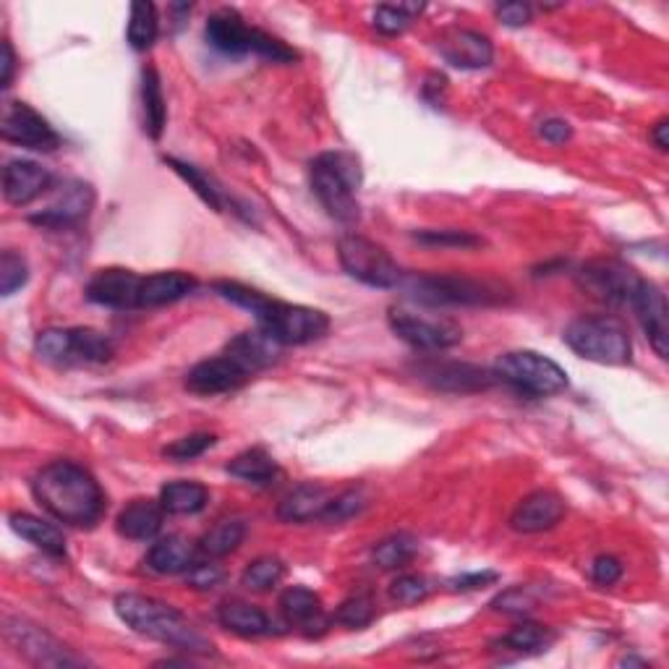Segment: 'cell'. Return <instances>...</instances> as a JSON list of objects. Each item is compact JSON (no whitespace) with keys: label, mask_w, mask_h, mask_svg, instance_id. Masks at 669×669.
Listing matches in <instances>:
<instances>
[{"label":"cell","mask_w":669,"mask_h":669,"mask_svg":"<svg viewBox=\"0 0 669 669\" xmlns=\"http://www.w3.org/2000/svg\"><path fill=\"white\" fill-rule=\"evenodd\" d=\"M165 508L160 500H134L131 505L120 510L116 529L120 537L134 541H149L155 539L163 529Z\"/></svg>","instance_id":"obj_25"},{"label":"cell","mask_w":669,"mask_h":669,"mask_svg":"<svg viewBox=\"0 0 669 669\" xmlns=\"http://www.w3.org/2000/svg\"><path fill=\"white\" fill-rule=\"evenodd\" d=\"M283 345L273 341L265 329H249V333H240L225 345V356H230L238 366H244L249 374H257L267 366H273L281 358Z\"/></svg>","instance_id":"obj_22"},{"label":"cell","mask_w":669,"mask_h":669,"mask_svg":"<svg viewBox=\"0 0 669 669\" xmlns=\"http://www.w3.org/2000/svg\"><path fill=\"white\" fill-rule=\"evenodd\" d=\"M413 238L424 246H440V249H450V246L453 249H469V246L481 244V238L469 230H419Z\"/></svg>","instance_id":"obj_46"},{"label":"cell","mask_w":669,"mask_h":669,"mask_svg":"<svg viewBox=\"0 0 669 669\" xmlns=\"http://www.w3.org/2000/svg\"><path fill=\"white\" fill-rule=\"evenodd\" d=\"M215 442H217L215 434L197 432V434H189V437H180L173 442V445L163 450V455L170 458V461H176V463H186V461H194V458L205 455L207 450L215 445Z\"/></svg>","instance_id":"obj_43"},{"label":"cell","mask_w":669,"mask_h":669,"mask_svg":"<svg viewBox=\"0 0 669 669\" xmlns=\"http://www.w3.org/2000/svg\"><path fill=\"white\" fill-rule=\"evenodd\" d=\"M437 50L453 69L463 71L486 69L494 60L490 37L473 32V29H447L445 35L437 37Z\"/></svg>","instance_id":"obj_16"},{"label":"cell","mask_w":669,"mask_h":669,"mask_svg":"<svg viewBox=\"0 0 669 669\" xmlns=\"http://www.w3.org/2000/svg\"><path fill=\"white\" fill-rule=\"evenodd\" d=\"M424 11V6L401 3V6H380L374 11V29L385 37H397L411 27V21Z\"/></svg>","instance_id":"obj_40"},{"label":"cell","mask_w":669,"mask_h":669,"mask_svg":"<svg viewBox=\"0 0 669 669\" xmlns=\"http://www.w3.org/2000/svg\"><path fill=\"white\" fill-rule=\"evenodd\" d=\"M52 176L40 163L11 160L3 170V197L13 207H27L50 189Z\"/></svg>","instance_id":"obj_20"},{"label":"cell","mask_w":669,"mask_h":669,"mask_svg":"<svg viewBox=\"0 0 669 669\" xmlns=\"http://www.w3.org/2000/svg\"><path fill=\"white\" fill-rule=\"evenodd\" d=\"M531 6L529 3H505L498 6V19L505 27H525L531 21Z\"/></svg>","instance_id":"obj_51"},{"label":"cell","mask_w":669,"mask_h":669,"mask_svg":"<svg viewBox=\"0 0 669 669\" xmlns=\"http://www.w3.org/2000/svg\"><path fill=\"white\" fill-rule=\"evenodd\" d=\"M337 257L345 273L353 281L372 285V288H401L405 273L401 265L390 257L385 246H380L377 240L358 236V233H348L337 244Z\"/></svg>","instance_id":"obj_9"},{"label":"cell","mask_w":669,"mask_h":669,"mask_svg":"<svg viewBox=\"0 0 669 669\" xmlns=\"http://www.w3.org/2000/svg\"><path fill=\"white\" fill-rule=\"evenodd\" d=\"M35 500L52 518L69 525H95L105 513V492L85 465L52 461L37 471L32 481Z\"/></svg>","instance_id":"obj_1"},{"label":"cell","mask_w":669,"mask_h":669,"mask_svg":"<svg viewBox=\"0 0 669 669\" xmlns=\"http://www.w3.org/2000/svg\"><path fill=\"white\" fill-rule=\"evenodd\" d=\"M197 291V277L189 273H155L141 277L139 291V309H157V306L176 304V301L191 296Z\"/></svg>","instance_id":"obj_24"},{"label":"cell","mask_w":669,"mask_h":669,"mask_svg":"<svg viewBox=\"0 0 669 669\" xmlns=\"http://www.w3.org/2000/svg\"><path fill=\"white\" fill-rule=\"evenodd\" d=\"M401 288L411 301L430 306H490L505 298V288L469 275H405Z\"/></svg>","instance_id":"obj_6"},{"label":"cell","mask_w":669,"mask_h":669,"mask_svg":"<svg viewBox=\"0 0 669 669\" xmlns=\"http://www.w3.org/2000/svg\"><path fill=\"white\" fill-rule=\"evenodd\" d=\"M199 560L201 554L197 541L173 533V537H165L149 547L145 565L157 575H178L189 573Z\"/></svg>","instance_id":"obj_21"},{"label":"cell","mask_w":669,"mask_h":669,"mask_svg":"<svg viewBox=\"0 0 669 669\" xmlns=\"http://www.w3.org/2000/svg\"><path fill=\"white\" fill-rule=\"evenodd\" d=\"M432 586L430 581H426L424 575H413V573H405V575H397L393 583H390V599L397 601V604H419V601H424L426 597H430Z\"/></svg>","instance_id":"obj_45"},{"label":"cell","mask_w":669,"mask_h":669,"mask_svg":"<svg viewBox=\"0 0 669 669\" xmlns=\"http://www.w3.org/2000/svg\"><path fill=\"white\" fill-rule=\"evenodd\" d=\"M244 537H246L244 521H220L197 541L201 560H220L225 554L236 552L238 547L244 544Z\"/></svg>","instance_id":"obj_33"},{"label":"cell","mask_w":669,"mask_h":669,"mask_svg":"<svg viewBox=\"0 0 669 669\" xmlns=\"http://www.w3.org/2000/svg\"><path fill=\"white\" fill-rule=\"evenodd\" d=\"M333 500L322 484H298L296 490H291L285 494L281 508H277V515L285 523H306V521H319L325 508Z\"/></svg>","instance_id":"obj_26"},{"label":"cell","mask_w":669,"mask_h":669,"mask_svg":"<svg viewBox=\"0 0 669 669\" xmlns=\"http://www.w3.org/2000/svg\"><path fill=\"white\" fill-rule=\"evenodd\" d=\"M217 620L223 628H228L230 633L244 638H257L273 633V620L267 618L265 610L249 604L244 599H228L217 607Z\"/></svg>","instance_id":"obj_27"},{"label":"cell","mask_w":669,"mask_h":669,"mask_svg":"<svg viewBox=\"0 0 669 669\" xmlns=\"http://www.w3.org/2000/svg\"><path fill=\"white\" fill-rule=\"evenodd\" d=\"M312 176V191L317 194L319 205L327 209V215L333 220L343 225L358 223L361 207L356 194L361 189V163L356 155L351 153H322L314 157L309 165Z\"/></svg>","instance_id":"obj_4"},{"label":"cell","mask_w":669,"mask_h":669,"mask_svg":"<svg viewBox=\"0 0 669 669\" xmlns=\"http://www.w3.org/2000/svg\"><path fill=\"white\" fill-rule=\"evenodd\" d=\"M228 473L240 481H249V484H269L277 476V463L265 450L254 447L233 458L228 463Z\"/></svg>","instance_id":"obj_34"},{"label":"cell","mask_w":669,"mask_h":669,"mask_svg":"<svg viewBox=\"0 0 669 669\" xmlns=\"http://www.w3.org/2000/svg\"><path fill=\"white\" fill-rule=\"evenodd\" d=\"M285 578V565L277 558H257L254 562H249L244 570V575H240V583L246 586V589L252 591H273L277 583H281Z\"/></svg>","instance_id":"obj_39"},{"label":"cell","mask_w":669,"mask_h":669,"mask_svg":"<svg viewBox=\"0 0 669 669\" xmlns=\"http://www.w3.org/2000/svg\"><path fill=\"white\" fill-rule=\"evenodd\" d=\"M141 118H145V134L149 139H160L168 124V105H165L163 81L153 66L141 71Z\"/></svg>","instance_id":"obj_29"},{"label":"cell","mask_w":669,"mask_h":669,"mask_svg":"<svg viewBox=\"0 0 669 669\" xmlns=\"http://www.w3.org/2000/svg\"><path fill=\"white\" fill-rule=\"evenodd\" d=\"M667 134H669V120L661 118L659 124L651 129V141L661 149V153H665V149L669 147V137H667Z\"/></svg>","instance_id":"obj_54"},{"label":"cell","mask_w":669,"mask_h":669,"mask_svg":"<svg viewBox=\"0 0 669 669\" xmlns=\"http://www.w3.org/2000/svg\"><path fill=\"white\" fill-rule=\"evenodd\" d=\"M641 281L643 277H638L636 269L618 259H597L581 269V283L586 288L601 301H612V304H630Z\"/></svg>","instance_id":"obj_13"},{"label":"cell","mask_w":669,"mask_h":669,"mask_svg":"<svg viewBox=\"0 0 669 669\" xmlns=\"http://www.w3.org/2000/svg\"><path fill=\"white\" fill-rule=\"evenodd\" d=\"M633 306L646 337H649L651 348L657 351L659 358H667L669 353V314H667V298L657 283L641 281L633 293Z\"/></svg>","instance_id":"obj_15"},{"label":"cell","mask_w":669,"mask_h":669,"mask_svg":"<svg viewBox=\"0 0 669 669\" xmlns=\"http://www.w3.org/2000/svg\"><path fill=\"white\" fill-rule=\"evenodd\" d=\"M364 508H366L364 492L348 490V492L337 494V498L329 500V505L325 508V513H322L319 521L322 523H345V521H351L353 515H358Z\"/></svg>","instance_id":"obj_44"},{"label":"cell","mask_w":669,"mask_h":669,"mask_svg":"<svg viewBox=\"0 0 669 669\" xmlns=\"http://www.w3.org/2000/svg\"><path fill=\"white\" fill-rule=\"evenodd\" d=\"M421 380L432 382L434 387L440 390H450V393H476V390H486L492 385L494 374H490L486 370H479V366L471 364H437V361H432V364L421 366L419 370Z\"/></svg>","instance_id":"obj_23"},{"label":"cell","mask_w":669,"mask_h":669,"mask_svg":"<svg viewBox=\"0 0 669 669\" xmlns=\"http://www.w3.org/2000/svg\"><path fill=\"white\" fill-rule=\"evenodd\" d=\"M205 37L209 48L225 56H259L273 60V63H293L298 60V52L288 48L275 35L265 32L259 27H249L246 19L233 9H220L207 19Z\"/></svg>","instance_id":"obj_5"},{"label":"cell","mask_w":669,"mask_h":669,"mask_svg":"<svg viewBox=\"0 0 669 669\" xmlns=\"http://www.w3.org/2000/svg\"><path fill=\"white\" fill-rule=\"evenodd\" d=\"M160 502L165 513L173 515H197L207 508L209 492L207 486L197 484V481H170L163 486Z\"/></svg>","instance_id":"obj_31"},{"label":"cell","mask_w":669,"mask_h":669,"mask_svg":"<svg viewBox=\"0 0 669 669\" xmlns=\"http://www.w3.org/2000/svg\"><path fill=\"white\" fill-rule=\"evenodd\" d=\"M335 620L345 628H366L374 620V601L366 593H356V597L345 599L341 607H337Z\"/></svg>","instance_id":"obj_42"},{"label":"cell","mask_w":669,"mask_h":669,"mask_svg":"<svg viewBox=\"0 0 669 669\" xmlns=\"http://www.w3.org/2000/svg\"><path fill=\"white\" fill-rule=\"evenodd\" d=\"M419 552V539L411 537V533H393V537L382 539L377 547L372 550V560L374 565H380L382 570H397L405 568L409 562L416 558Z\"/></svg>","instance_id":"obj_35"},{"label":"cell","mask_w":669,"mask_h":669,"mask_svg":"<svg viewBox=\"0 0 669 669\" xmlns=\"http://www.w3.org/2000/svg\"><path fill=\"white\" fill-rule=\"evenodd\" d=\"M494 377L533 397L558 395L568 387L565 370L537 351L502 353L494 364Z\"/></svg>","instance_id":"obj_8"},{"label":"cell","mask_w":669,"mask_h":669,"mask_svg":"<svg viewBox=\"0 0 669 669\" xmlns=\"http://www.w3.org/2000/svg\"><path fill=\"white\" fill-rule=\"evenodd\" d=\"M565 343L578 356L593 364L622 366L630 364L633 341L628 327L612 317H578L565 329Z\"/></svg>","instance_id":"obj_7"},{"label":"cell","mask_w":669,"mask_h":669,"mask_svg":"<svg viewBox=\"0 0 669 669\" xmlns=\"http://www.w3.org/2000/svg\"><path fill=\"white\" fill-rule=\"evenodd\" d=\"M565 500H562L558 492L539 490L521 500V505L510 515V525H513L518 533L550 531L565 518Z\"/></svg>","instance_id":"obj_19"},{"label":"cell","mask_w":669,"mask_h":669,"mask_svg":"<svg viewBox=\"0 0 669 669\" xmlns=\"http://www.w3.org/2000/svg\"><path fill=\"white\" fill-rule=\"evenodd\" d=\"M112 358V343L89 327H69V358L66 364H105Z\"/></svg>","instance_id":"obj_32"},{"label":"cell","mask_w":669,"mask_h":669,"mask_svg":"<svg viewBox=\"0 0 669 669\" xmlns=\"http://www.w3.org/2000/svg\"><path fill=\"white\" fill-rule=\"evenodd\" d=\"M157 35H160V19H157V9L153 3H134L131 19H129V45L134 50L145 52L155 45Z\"/></svg>","instance_id":"obj_36"},{"label":"cell","mask_w":669,"mask_h":669,"mask_svg":"<svg viewBox=\"0 0 669 669\" xmlns=\"http://www.w3.org/2000/svg\"><path fill=\"white\" fill-rule=\"evenodd\" d=\"M591 578L599 586H614L622 578V562L612 554H599L591 565Z\"/></svg>","instance_id":"obj_49"},{"label":"cell","mask_w":669,"mask_h":669,"mask_svg":"<svg viewBox=\"0 0 669 669\" xmlns=\"http://www.w3.org/2000/svg\"><path fill=\"white\" fill-rule=\"evenodd\" d=\"M95 207V189L81 180H69L66 186H60L56 199L48 207H42L40 213L29 217V223L42 225V228H71L87 220V215Z\"/></svg>","instance_id":"obj_14"},{"label":"cell","mask_w":669,"mask_h":669,"mask_svg":"<svg viewBox=\"0 0 669 669\" xmlns=\"http://www.w3.org/2000/svg\"><path fill=\"white\" fill-rule=\"evenodd\" d=\"M249 377L252 374L244 366H238L236 361L223 353V356L205 358L197 366H191L186 374V387L197 395H223L244 387Z\"/></svg>","instance_id":"obj_18"},{"label":"cell","mask_w":669,"mask_h":669,"mask_svg":"<svg viewBox=\"0 0 669 669\" xmlns=\"http://www.w3.org/2000/svg\"><path fill=\"white\" fill-rule=\"evenodd\" d=\"M281 612L291 626L306 628L309 633H314V628L325 626V620H322L325 618V607H322L319 593L306 589V586H291V589L283 591Z\"/></svg>","instance_id":"obj_28"},{"label":"cell","mask_w":669,"mask_h":669,"mask_svg":"<svg viewBox=\"0 0 669 669\" xmlns=\"http://www.w3.org/2000/svg\"><path fill=\"white\" fill-rule=\"evenodd\" d=\"M0 66H3V77H0V87L9 89L13 71H17V56H13V48L9 40H3V58H0Z\"/></svg>","instance_id":"obj_52"},{"label":"cell","mask_w":669,"mask_h":669,"mask_svg":"<svg viewBox=\"0 0 669 669\" xmlns=\"http://www.w3.org/2000/svg\"><path fill=\"white\" fill-rule=\"evenodd\" d=\"M170 165L173 170L178 173L180 178L186 180V184L191 186L194 191L199 194L201 197V201H205V205H209L215 209V213H223V191H220V186L215 184L213 178L207 176V173H201L197 165H189V163H184V160H176V157H168V160H165Z\"/></svg>","instance_id":"obj_37"},{"label":"cell","mask_w":669,"mask_h":669,"mask_svg":"<svg viewBox=\"0 0 669 669\" xmlns=\"http://www.w3.org/2000/svg\"><path fill=\"white\" fill-rule=\"evenodd\" d=\"M11 529L50 558H66V539L56 525L29 513H11Z\"/></svg>","instance_id":"obj_30"},{"label":"cell","mask_w":669,"mask_h":669,"mask_svg":"<svg viewBox=\"0 0 669 669\" xmlns=\"http://www.w3.org/2000/svg\"><path fill=\"white\" fill-rule=\"evenodd\" d=\"M539 137L550 141V145H565V141L573 137V129H570L568 120L547 118L544 124H539Z\"/></svg>","instance_id":"obj_50"},{"label":"cell","mask_w":669,"mask_h":669,"mask_svg":"<svg viewBox=\"0 0 669 669\" xmlns=\"http://www.w3.org/2000/svg\"><path fill=\"white\" fill-rule=\"evenodd\" d=\"M0 137L9 145H19L35 153H52L60 147L58 131L27 102H6L3 118H0Z\"/></svg>","instance_id":"obj_11"},{"label":"cell","mask_w":669,"mask_h":669,"mask_svg":"<svg viewBox=\"0 0 669 669\" xmlns=\"http://www.w3.org/2000/svg\"><path fill=\"white\" fill-rule=\"evenodd\" d=\"M223 568L215 565L213 560H199L197 565L189 570V586L197 591H209L215 589V586L223 583Z\"/></svg>","instance_id":"obj_48"},{"label":"cell","mask_w":669,"mask_h":669,"mask_svg":"<svg viewBox=\"0 0 669 669\" xmlns=\"http://www.w3.org/2000/svg\"><path fill=\"white\" fill-rule=\"evenodd\" d=\"M217 296L252 312L259 329L277 341L281 345H306L319 341L327 335L329 317L325 312L312 309V306L288 304V301L269 298L257 288H249L244 283L220 281L215 283Z\"/></svg>","instance_id":"obj_2"},{"label":"cell","mask_w":669,"mask_h":669,"mask_svg":"<svg viewBox=\"0 0 669 669\" xmlns=\"http://www.w3.org/2000/svg\"><path fill=\"white\" fill-rule=\"evenodd\" d=\"M116 612L131 630L153 638V641H160L180 651H213V641L201 636L199 628L168 601L145 597V593H120L116 599Z\"/></svg>","instance_id":"obj_3"},{"label":"cell","mask_w":669,"mask_h":669,"mask_svg":"<svg viewBox=\"0 0 669 669\" xmlns=\"http://www.w3.org/2000/svg\"><path fill=\"white\" fill-rule=\"evenodd\" d=\"M27 281H29V267L24 257L17 252H3V257H0V293L9 298L19 288H24Z\"/></svg>","instance_id":"obj_41"},{"label":"cell","mask_w":669,"mask_h":669,"mask_svg":"<svg viewBox=\"0 0 669 669\" xmlns=\"http://www.w3.org/2000/svg\"><path fill=\"white\" fill-rule=\"evenodd\" d=\"M492 607L505 614H529L531 610H537V597H533L529 589H523V586H515V589L500 593V597L492 601Z\"/></svg>","instance_id":"obj_47"},{"label":"cell","mask_w":669,"mask_h":669,"mask_svg":"<svg viewBox=\"0 0 669 669\" xmlns=\"http://www.w3.org/2000/svg\"><path fill=\"white\" fill-rule=\"evenodd\" d=\"M498 581V575L494 573H476V575H463L455 581V589L461 591H471V589H484L486 583Z\"/></svg>","instance_id":"obj_53"},{"label":"cell","mask_w":669,"mask_h":669,"mask_svg":"<svg viewBox=\"0 0 669 669\" xmlns=\"http://www.w3.org/2000/svg\"><path fill=\"white\" fill-rule=\"evenodd\" d=\"M6 641L17 646L19 653H24L27 659H32L35 665L45 667H69L81 665L79 657H73L71 651H66L56 638L45 633L42 628L29 626L24 620H6Z\"/></svg>","instance_id":"obj_12"},{"label":"cell","mask_w":669,"mask_h":669,"mask_svg":"<svg viewBox=\"0 0 669 669\" xmlns=\"http://www.w3.org/2000/svg\"><path fill=\"white\" fill-rule=\"evenodd\" d=\"M552 641L554 636L544 626H537V622H521V626H515L508 636L500 638V646H505L508 651H515V653H533L547 649Z\"/></svg>","instance_id":"obj_38"},{"label":"cell","mask_w":669,"mask_h":669,"mask_svg":"<svg viewBox=\"0 0 669 669\" xmlns=\"http://www.w3.org/2000/svg\"><path fill=\"white\" fill-rule=\"evenodd\" d=\"M390 329L401 341L421 351H445L463 341V327L455 319L409 309V306H393L390 309Z\"/></svg>","instance_id":"obj_10"},{"label":"cell","mask_w":669,"mask_h":669,"mask_svg":"<svg viewBox=\"0 0 669 669\" xmlns=\"http://www.w3.org/2000/svg\"><path fill=\"white\" fill-rule=\"evenodd\" d=\"M141 275L124 267L100 269L87 285V298L108 309H139Z\"/></svg>","instance_id":"obj_17"}]
</instances>
